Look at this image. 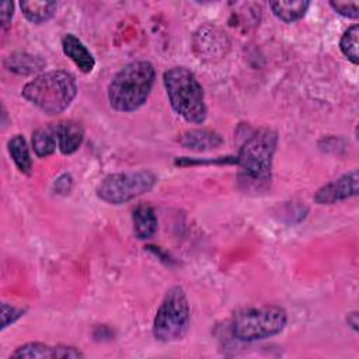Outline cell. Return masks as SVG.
<instances>
[{
	"mask_svg": "<svg viewBox=\"0 0 359 359\" xmlns=\"http://www.w3.org/2000/svg\"><path fill=\"white\" fill-rule=\"evenodd\" d=\"M156 181V175L147 170L116 172L107 175L97 185L95 192L105 203L122 205L149 192Z\"/></svg>",
	"mask_w": 359,
	"mask_h": 359,
	"instance_id": "7",
	"label": "cell"
},
{
	"mask_svg": "<svg viewBox=\"0 0 359 359\" xmlns=\"http://www.w3.org/2000/svg\"><path fill=\"white\" fill-rule=\"evenodd\" d=\"M11 358H34V359H43V358H84V353L74 346L66 345H48L42 342H28L18 346L13 353Z\"/></svg>",
	"mask_w": 359,
	"mask_h": 359,
	"instance_id": "10",
	"label": "cell"
},
{
	"mask_svg": "<svg viewBox=\"0 0 359 359\" xmlns=\"http://www.w3.org/2000/svg\"><path fill=\"white\" fill-rule=\"evenodd\" d=\"M21 316H24L22 309H17L7 303H1V330L15 323Z\"/></svg>",
	"mask_w": 359,
	"mask_h": 359,
	"instance_id": "22",
	"label": "cell"
},
{
	"mask_svg": "<svg viewBox=\"0 0 359 359\" xmlns=\"http://www.w3.org/2000/svg\"><path fill=\"white\" fill-rule=\"evenodd\" d=\"M56 125V135H57V147L63 154L74 153L83 139H84V129L81 123L76 121H60Z\"/></svg>",
	"mask_w": 359,
	"mask_h": 359,
	"instance_id": "13",
	"label": "cell"
},
{
	"mask_svg": "<svg viewBox=\"0 0 359 359\" xmlns=\"http://www.w3.org/2000/svg\"><path fill=\"white\" fill-rule=\"evenodd\" d=\"M77 94V83L66 70H49L36 74L21 91V95L48 115L63 112Z\"/></svg>",
	"mask_w": 359,
	"mask_h": 359,
	"instance_id": "3",
	"label": "cell"
},
{
	"mask_svg": "<svg viewBox=\"0 0 359 359\" xmlns=\"http://www.w3.org/2000/svg\"><path fill=\"white\" fill-rule=\"evenodd\" d=\"M156 72L150 62L136 60L125 65L108 84L109 105L118 112L139 109L151 91Z\"/></svg>",
	"mask_w": 359,
	"mask_h": 359,
	"instance_id": "2",
	"label": "cell"
},
{
	"mask_svg": "<svg viewBox=\"0 0 359 359\" xmlns=\"http://www.w3.org/2000/svg\"><path fill=\"white\" fill-rule=\"evenodd\" d=\"M178 143L189 150L208 151L222 146L223 137L217 132L209 129H191L178 137Z\"/></svg>",
	"mask_w": 359,
	"mask_h": 359,
	"instance_id": "11",
	"label": "cell"
},
{
	"mask_svg": "<svg viewBox=\"0 0 359 359\" xmlns=\"http://www.w3.org/2000/svg\"><path fill=\"white\" fill-rule=\"evenodd\" d=\"M57 146V135H56V125L48 123L39 126L32 133V149L38 157H48L53 154Z\"/></svg>",
	"mask_w": 359,
	"mask_h": 359,
	"instance_id": "16",
	"label": "cell"
},
{
	"mask_svg": "<svg viewBox=\"0 0 359 359\" xmlns=\"http://www.w3.org/2000/svg\"><path fill=\"white\" fill-rule=\"evenodd\" d=\"M330 6L332 10L342 17L351 18V20H358L359 17V4L358 1H330Z\"/></svg>",
	"mask_w": 359,
	"mask_h": 359,
	"instance_id": "21",
	"label": "cell"
},
{
	"mask_svg": "<svg viewBox=\"0 0 359 359\" xmlns=\"http://www.w3.org/2000/svg\"><path fill=\"white\" fill-rule=\"evenodd\" d=\"M20 8H21L24 17L29 22L42 24L55 15L57 3L56 1H38V0L21 1Z\"/></svg>",
	"mask_w": 359,
	"mask_h": 359,
	"instance_id": "18",
	"label": "cell"
},
{
	"mask_svg": "<svg viewBox=\"0 0 359 359\" xmlns=\"http://www.w3.org/2000/svg\"><path fill=\"white\" fill-rule=\"evenodd\" d=\"M3 65L8 72H13L21 76H29V74L39 73L46 66V62L41 56L20 50L6 56L3 60Z\"/></svg>",
	"mask_w": 359,
	"mask_h": 359,
	"instance_id": "14",
	"label": "cell"
},
{
	"mask_svg": "<svg viewBox=\"0 0 359 359\" xmlns=\"http://www.w3.org/2000/svg\"><path fill=\"white\" fill-rule=\"evenodd\" d=\"M348 324H349L355 331H358V313H356V311L348 314Z\"/></svg>",
	"mask_w": 359,
	"mask_h": 359,
	"instance_id": "25",
	"label": "cell"
},
{
	"mask_svg": "<svg viewBox=\"0 0 359 359\" xmlns=\"http://www.w3.org/2000/svg\"><path fill=\"white\" fill-rule=\"evenodd\" d=\"M194 48L201 59L203 57L213 60L216 57H222L226 53L229 48V39L226 34L219 28L205 25L195 34Z\"/></svg>",
	"mask_w": 359,
	"mask_h": 359,
	"instance_id": "9",
	"label": "cell"
},
{
	"mask_svg": "<svg viewBox=\"0 0 359 359\" xmlns=\"http://www.w3.org/2000/svg\"><path fill=\"white\" fill-rule=\"evenodd\" d=\"M269 7L276 18L290 24L304 17L310 7V1L297 0V1H271Z\"/></svg>",
	"mask_w": 359,
	"mask_h": 359,
	"instance_id": "17",
	"label": "cell"
},
{
	"mask_svg": "<svg viewBox=\"0 0 359 359\" xmlns=\"http://www.w3.org/2000/svg\"><path fill=\"white\" fill-rule=\"evenodd\" d=\"M358 43H359V25L353 24L351 25L339 41L341 52L345 55V57L352 62L353 65L359 63V53H358Z\"/></svg>",
	"mask_w": 359,
	"mask_h": 359,
	"instance_id": "20",
	"label": "cell"
},
{
	"mask_svg": "<svg viewBox=\"0 0 359 359\" xmlns=\"http://www.w3.org/2000/svg\"><path fill=\"white\" fill-rule=\"evenodd\" d=\"M55 189L59 194H67L72 189V177L69 174L60 175L55 182Z\"/></svg>",
	"mask_w": 359,
	"mask_h": 359,
	"instance_id": "24",
	"label": "cell"
},
{
	"mask_svg": "<svg viewBox=\"0 0 359 359\" xmlns=\"http://www.w3.org/2000/svg\"><path fill=\"white\" fill-rule=\"evenodd\" d=\"M163 83L172 109L189 123H203L208 116L205 94L195 74L184 66L164 72Z\"/></svg>",
	"mask_w": 359,
	"mask_h": 359,
	"instance_id": "4",
	"label": "cell"
},
{
	"mask_svg": "<svg viewBox=\"0 0 359 359\" xmlns=\"http://www.w3.org/2000/svg\"><path fill=\"white\" fill-rule=\"evenodd\" d=\"M62 49H63V53L74 62V65L79 67L81 73L87 74L93 72L95 66L94 56L77 36H74L73 34L63 35Z\"/></svg>",
	"mask_w": 359,
	"mask_h": 359,
	"instance_id": "12",
	"label": "cell"
},
{
	"mask_svg": "<svg viewBox=\"0 0 359 359\" xmlns=\"http://www.w3.org/2000/svg\"><path fill=\"white\" fill-rule=\"evenodd\" d=\"M278 133L272 129H259L247 137L236 156L243 189L259 192L268 188Z\"/></svg>",
	"mask_w": 359,
	"mask_h": 359,
	"instance_id": "1",
	"label": "cell"
},
{
	"mask_svg": "<svg viewBox=\"0 0 359 359\" xmlns=\"http://www.w3.org/2000/svg\"><path fill=\"white\" fill-rule=\"evenodd\" d=\"M133 233L140 240H147L154 236L157 230V217L151 206L139 205L132 213Z\"/></svg>",
	"mask_w": 359,
	"mask_h": 359,
	"instance_id": "15",
	"label": "cell"
},
{
	"mask_svg": "<svg viewBox=\"0 0 359 359\" xmlns=\"http://www.w3.org/2000/svg\"><path fill=\"white\" fill-rule=\"evenodd\" d=\"M14 15V4L11 1H4L1 3V11H0V18H1V27L6 29Z\"/></svg>",
	"mask_w": 359,
	"mask_h": 359,
	"instance_id": "23",
	"label": "cell"
},
{
	"mask_svg": "<svg viewBox=\"0 0 359 359\" xmlns=\"http://www.w3.org/2000/svg\"><path fill=\"white\" fill-rule=\"evenodd\" d=\"M191 311L187 294L181 286H172L164 294L153 321V335L161 342H174L189 330Z\"/></svg>",
	"mask_w": 359,
	"mask_h": 359,
	"instance_id": "6",
	"label": "cell"
},
{
	"mask_svg": "<svg viewBox=\"0 0 359 359\" xmlns=\"http://www.w3.org/2000/svg\"><path fill=\"white\" fill-rule=\"evenodd\" d=\"M359 174L358 170H352L342 177L323 185L314 195V201L317 203H335L348 198L358 195L359 191Z\"/></svg>",
	"mask_w": 359,
	"mask_h": 359,
	"instance_id": "8",
	"label": "cell"
},
{
	"mask_svg": "<svg viewBox=\"0 0 359 359\" xmlns=\"http://www.w3.org/2000/svg\"><path fill=\"white\" fill-rule=\"evenodd\" d=\"M7 149H8V153L13 158L14 164L17 165V168L22 174H29L31 167H32V160H31L29 149H28V144H27L24 136L22 135L13 136L7 143Z\"/></svg>",
	"mask_w": 359,
	"mask_h": 359,
	"instance_id": "19",
	"label": "cell"
},
{
	"mask_svg": "<svg viewBox=\"0 0 359 359\" xmlns=\"http://www.w3.org/2000/svg\"><path fill=\"white\" fill-rule=\"evenodd\" d=\"M287 323L285 309L276 304L248 307L237 311L231 320L233 335L244 342L265 339L279 334Z\"/></svg>",
	"mask_w": 359,
	"mask_h": 359,
	"instance_id": "5",
	"label": "cell"
}]
</instances>
